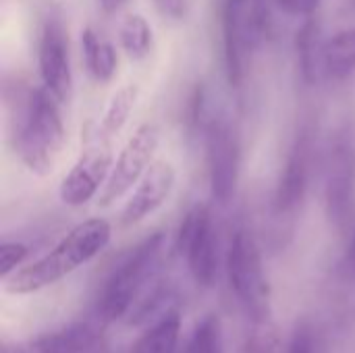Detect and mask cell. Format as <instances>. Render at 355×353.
Instances as JSON below:
<instances>
[{"label":"cell","mask_w":355,"mask_h":353,"mask_svg":"<svg viewBox=\"0 0 355 353\" xmlns=\"http://www.w3.org/2000/svg\"><path fill=\"white\" fill-rule=\"evenodd\" d=\"M37 64L42 85L58 100L69 102L73 94V73L69 60V42L62 25L56 19H48L37 48Z\"/></svg>","instance_id":"7c38bea8"},{"label":"cell","mask_w":355,"mask_h":353,"mask_svg":"<svg viewBox=\"0 0 355 353\" xmlns=\"http://www.w3.org/2000/svg\"><path fill=\"white\" fill-rule=\"evenodd\" d=\"M175 246L185 256L193 281L210 289L218 277V239L212 212L206 204H198L185 214Z\"/></svg>","instance_id":"9c48e42d"},{"label":"cell","mask_w":355,"mask_h":353,"mask_svg":"<svg viewBox=\"0 0 355 353\" xmlns=\"http://www.w3.org/2000/svg\"><path fill=\"white\" fill-rule=\"evenodd\" d=\"M164 250V233H154L139 241L112 270L108 277L100 298H98V320L112 322L125 316L141 291V287L150 281L160 264V256Z\"/></svg>","instance_id":"3957f363"},{"label":"cell","mask_w":355,"mask_h":353,"mask_svg":"<svg viewBox=\"0 0 355 353\" xmlns=\"http://www.w3.org/2000/svg\"><path fill=\"white\" fill-rule=\"evenodd\" d=\"M158 144H160V133L152 123H146L135 129V133L129 137L119 158L114 160L110 177L98 196L100 206L106 208L119 202L133 187H137V183L141 181V177L148 173V169L154 162Z\"/></svg>","instance_id":"30bf717a"},{"label":"cell","mask_w":355,"mask_h":353,"mask_svg":"<svg viewBox=\"0 0 355 353\" xmlns=\"http://www.w3.org/2000/svg\"><path fill=\"white\" fill-rule=\"evenodd\" d=\"M112 139L106 135L100 125H87L83 131V148L64 175L60 183V200L67 206H83L96 196H100L106 185L114 156H112Z\"/></svg>","instance_id":"52a82bcc"},{"label":"cell","mask_w":355,"mask_h":353,"mask_svg":"<svg viewBox=\"0 0 355 353\" xmlns=\"http://www.w3.org/2000/svg\"><path fill=\"white\" fill-rule=\"evenodd\" d=\"M98 322H73L69 327H62L52 333L37 335L23 345H17V353H83L92 345H96L100 337Z\"/></svg>","instance_id":"5bb4252c"},{"label":"cell","mask_w":355,"mask_h":353,"mask_svg":"<svg viewBox=\"0 0 355 353\" xmlns=\"http://www.w3.org/2000/svg\"><path fill=\"white\" fill-rule=\"evenodd\" d=\"M227 275L245 314L256 325H266L270 316V287L256 237L245 227H237L231 237L227 252Z\"/></svg>","instance_id":"277c9868"},{"label":"cell","mask_w":355,"mask_h":353,"mask_svg":"<svg viewBox=\"0 0 355 353\" xmlns=\"http://www.w3.org/2000/svg\"><path fill=\"white\" fill-rule=\"evenodd\" d=\"M181 333V312L171 308L135 343L131 353H175Z\"/></svg>","instance_id":"e0dca14e"},{"label":"cell","mask_w":355,"mask_h":353,"mask_svg":"<svg viewBox=\"0 0 355 353\" xmlns=\"http://www.w3.org/2000/svg\"><path fill=\"white\" fill-rule=\"evenodd\" d=\"M119 37H121L123 50L133 60H141L152 52V46H154L152 27L141 15H129L121 25Z\"/></svg>","instance_id":"ffe728a7"},{"label":"cell","mask_w":355,"mask_h":353,"mask_svg":"<svg viewBox=\"0 0 355 353\" xmlns=\"http://www.w3.org/2000/svg\"><path fill=\"white\" fill-rule=\"evenodd\" d=\"M355 71V27L337 31L322 44V73L329 79H345Z\"/></svg>","instance_id":"9a60e30c"},{"label":"cell","mask_w":355,"mask_h":353,"mask_svg":"<svg viewBox=\"0 0 355 353\" xmlns=\"http://www.w3.org/2000/svg\"><path fill=\"white\" fill-rule=\"evenodd\" d=\"M81 46H83V58L89 75L96 81L108 83L119 67V56L116 50L110 42L102 40L94 29L85 27L81 31Z\"/></svg>","instance_id":"2e32d148"},{"label":"cell","mask_w":355,"mask_h":353,"mask_svg":"<svg viewBox=\"0 0 355 353\" xmlns=\"http://www.w3.org/2000/svg\"><path fill=\"white\" fill-rule=\"evenodd\" d=\"M29 256V248L17 241H4L0 246V279H8L10 273L17 270V266Z\"/></svg>","instance_id":"603a6c76"},{"label":"cell","mask_w":355,"mask_h":353,"mask_svg":"<svg viewBox=\"0 0 355 353\" xmlns=\"http://www.w3.org/2000/svg\"><path fill=\"white\" fill-rule=\"evenodd\" d=\"M275 335L266 325H258V331L248 339L243 353H275Z\"/></svg>","instance_id":"d4e9b609"},{"label":"cell","mask_w":355,"mask_h":353,"mask_svg":"<svg viewBox=\"0 0 355 353\" xmlns=\"http://www.w3.org/2000/svg\"><path fill=\"white\" fill-rule=\"evenodd\" d=\"M268 31V6L264 0H225L223 6V60L233 87L245 77V58Z\"/></svg>","instance_id":"5b68a950"},{"label":"cell","mask_w":355,"mask_h":353,"mask_svg":"<svg viewBox=\"0 0 355 353\" xmlns=\"http://www.w3.org/2000/svg\"><path fill=\"white\" fill-rule=\"evenodd\" d=\"M154 4L164 17L175 21H181L187 15V0H154Z\"/></svg>","instance_id":"4316f807"},{"label":"cell","mask_w":355,"mask_h":353,"mask_svg":"<svg viewBox=\"0 0 355 353\" xmlns=\"http://www.w3.org/2000/svg\"><path fill=\"white\" fill-rule=\"evenodd\" d=\"M324 206L331 223L343 229L355 210V127L343 123L324 154Z\"/></svg>","instance_id":"8992f818"},{"label":"cell","mask_w":355,"mask_h":353,"mask_svg":"<svg viewBox=\"0 0 355 353\" xmlns=\"http://www.w3.org/2000/svg\"><path fill=\"white\" fill-rule=\"evenodd\" d=\"M277 2L285 12L297 15V17H312L320 4V0H277Z\"/></svg>","instance_id":"484cf974"},{"label":"cell","mask_w":355,"mask_h":353,"mask_svg":"<svg viewBox=\"0 0 355 353\" xmlns=\"http://www.w3.org/2000/svg\"><path fill=\"white\" fill-rule=\"evenodd\" d=\"M318 35H320V27L310 17L297 31V40H295L302 75L308 83H314L318 79V73L322 71V44L324 42H320Z\"/></svg>","instance_id":"ac0fdd59"},{"label":"cell","mask_w":355,"mask_h":353,"mask_svg":"<svg viewBox=\"0 0 355 353\" xmlns=\"http://www.w3.org/2000/svg\"><path fill=\"white\" fill-rule=\"evenodd\" d=\"M58 104L60 102L42 85L25 94L21 110L17 112V154L25 169L40 177L52 173L67 141Z\"/></svg>","instance_id":"7a4b0ae2"},{"label":"cell","mask_w":355,"mask_h":353,"mask_svg":"<svg viewBox=\"0 0 355 353\" xmlns=\"http://www.w3.org/2000/svg\"><path fill=\"white\" fill-rule=\"evenodd\" d=\"M349 264H352V268H354L355 273V229L354 235H352V243H349Z\"/></svg>","instance_id":"f1b7e54d"},{"label":"cell","mask_w":355,"mask_h":353,"mask_svg":"<svg viewBox=\"0 0 355 353\" xmlns=\"http://www.w3.org/2000/svg\"><path fill=\"white\" fill-rule=\"evenodd\" d=\"M175 166L166 160H154L148 173L137 183L129 202L125 204L121 212V225L133 227L144 218L152 216L158 208H162L175 189Z\"/></svg>","instance_id":"4fadbf2b"},{"label":"cell","mask_w":355,"mask_h":353,"mask_svg":"<svg viewBox=\"0 0 355 353\" xmlns=\"http://www.w3.org/2000/svg\"><path fill=\"white\" fill-rule=\"evenodd\" d=\"M287 353H316V339L312 329L302 322L293 329L291 341H289V350Z\"/></svg>","instance_id":"cb8c5ba5"},{"label":"cell","mask_w":355,"mask_h":353,"mask_svg":"<svg viewBox=\"0 0 355 353\" xmlns=\"http://www.w3.org/2000/svg\"><path fill=\"white\" fill-rule=\"evenodd\" d=\"M206 164L212 198L218 204H229L235 196L241 169V144L237 129L227 117H216L204 125Z\"/></svg>","instance_id":"ba28073f"},{"label":"cell","mask_w":355,"mask_h":353,"mask_svg":"<svg viewBox=\"0 0 355 353\" xmlns=\"http://www.w3.org/2000/svg\"><path fill=\"white\" fill-rule=\"evenodd\" d=\"M187 353H225L223 327H220L218 316L210 314L198 322V327L193 329V335L189 339Z\"/></svg>","instance_id":"7402d4cb"},{"label":"cell","mask_w":355,"mask_h":353,"mask_svg":"<svg viewBox=\"0 0 355 353\" xmlns=\"http://www.w3.org/2000/svg\"><path fill=\"white\" fill-rule=\"evenodd\" d=\"M137 96H139V89L135 83H129V85H123L121 89H116V94L110 98V102L104 110V117L100 121V129L106 135L116 137L123 131V127L127 125V121L135 108Z\"/></svg>","instance_id":"d6986e66"},{"label":"cell","mask_w":355,"mask_h":353,"mask_svg":"<svg viewBox=\"0 0 355 353\" xmlns=\"http://www.w3.org/2000/svg\"><path fill=\"white\" fill-rule=\"evenodd\" d=\"M312 154H314V131L310 125H304L285 160V169L281 173L277 191H275V212L277 214H293L308 191L310 171H312Z\"/></svg>","instance_id":"8fae6325"},{"label":"cell","mask_w":355,"mask_h":353,"mask_svg":"<svg viewBox=\"0 0 355 353\" xmlns=\"http://www.w3.org/2000/svg\"><path fill=\"white\" fill-rule=\"evenodd\" d=\"M110 237L112 227L104 218L79 223L46 256L8 277L4 283L6 293L27 295L58 283L79 266L94 260L110 243Z\"/></svg>","instance_id":"6da1fadb"},{"label":"cell","mask_w":355,"mask_h":353,"mask_svg":"<svg viewBox=\"0 0 355 353\" xmlns=\"http://www.w3.org/2000/svg\"><path fill=\"white\" fill-rule=\"evenodd\" d=\"M100 2V6L106 10V12H116V10H121L129 0H98Z\"/></svg>","instance_id":"83f0119b"},{"label":"cell","mask_w":355,"mask_h":353,"mask_svg":"<svg viewBox=\"0 0 355 353\" xmlns=\"http://www.w3.org/2000/svg\"><path fill=\"white\" fill-rule=\"evenodd\" d=\"M175 291L168 285H156L148 298H144V302H139V306L131 312L129 316V325H146L152 318H160L162 314H166L171 308H175Z\"/></svg>","instance_id":"44dd1931"}]
</instances>
